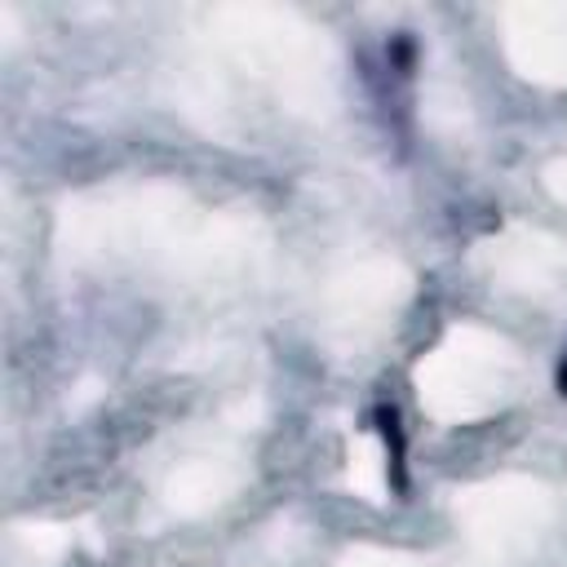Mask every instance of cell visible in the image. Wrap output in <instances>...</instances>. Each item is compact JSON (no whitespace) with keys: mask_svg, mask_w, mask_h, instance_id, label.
Listing matches in <instances>:
<instances>
[{"mask_svg":"<svg viewBox=\"0 0 567 567\" xmlns=\"http://www.w3.org/2000/svg\"><path fill=\"white\" fill-rule=\"evenodd\" d=\"M558 390L567 394V359H563V368H558Z\"/></svg>","mask_w":567,"mask_h":567,"instance_id":"6da1fadb","label":"cell"}]
</instances>
